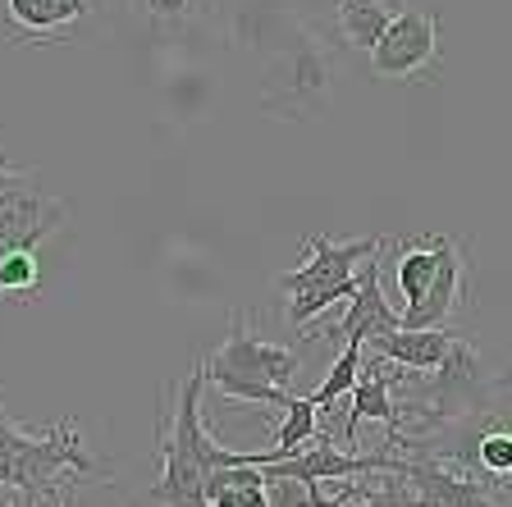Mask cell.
Instances as JSON below:
<instances>
[{"label":"cell","mask_w":512,"mask_h":507,"mask_svg":"<svg viewBox=\"0 0 512 507\" xmlns=\"http://www.w3.org/2000/svg\"><path fill=\"white\" fill-rule=\"evenodd\" d=\"M106 476V462H96L92 453L83 448L78 439V425L74 421H60L51 430H32L28 444L19 453H0V485L19 494L23 503H37V498H51L60 503V480L69 476Z\"/></svg>","instance_id":"cell-4"},{"label":"cell","mask_w":512,"mask_h":507,"mask_svg":"<svg viewBox=\"0 0 512 507\" xmlns=\"http://www.w3.org/2000/svg\"><path fill=\"white\" fill-rule=\"evenodd\" d=\"M142 19L160 23V28H179V23H192L206 10V0H138Z\"/></svg>","instance_id":"cell-19"},{"label":"cell","mask_w":512,"mask_h":507,"mask_svg":"<svg viewBox=\"0 0 512 507\" xmlns=\"http://www.w3.org/2000/svg\"><path fill=\"white\" fill-rule=\"evenodd\" d=\"M64 220H69V206L46 197L37 174H28L10 192H0V256L37 252L51 233L64 229Z\"/></svg>","instance_id":"cell-7"},{"label":"cell","mask_w":512,"mask_h":507,"mask_svg":"<svg viewBox=\"0 0 512 507\" xmlns=\"http://www.w3.org/2000/svg\"><path fill=\"white\" fill-rule=\"evenodd\" d=\"M32 169H10V160H5V147H0V192H10L14 183H23Z\"/></svg>","instance_id":"cell-21"},{"label":"cell","mask_w":512,"mask_h":507,"mask_svg":"<svg viewBox=\"0 0 512 507\" xmlns=\"http://www.w3.org/2000/svg\"><path fill=\"white\" fill-rule=\"evenodd\" d=\"M508 384H512V380H508Z\"/></svg>","instance_id":"cell-24"},{"label":"cell","mask_w":512,"mask_h":507,"mask_svg":"<svg viewBox=\"0 0 512 507\" xmlns=\"http://www.w3.org/2000/svg\"><path fill=\"white\" fill-rule=\"evenodd\" d=\"M206 503L211 507H270L266 471L261 466H215L206 476Z\"/></svg>","instance_id":"cell-14"},{"label":"cell","mask_w":512,"mask_h":507,"mask_svg":"<svg viewBox=\"0 0 512 507\" xmlns=\"http://www.w3.org/2000/svg\"><path fill=\"white\" fill-rule=\"evenodd\" d=\"M316 421H320V412L311 407V398H298V393H293L279 430L270 434L275 444L261 448V453H238V462L243 466H270V462H284V457L302 453V448H311V439H316Z\"/></svg>","instance_id":"cell-13"},{"label":"cell","mask_w":512,"mask_h":507,"mask_svg":"<svg viewBox=\"0 0 512 507\" xmlns=\"http://www.w3.org/2000/svg\"><path fill=\"white\" fill-rule=\"evenodd\" d=\"M448 343H453L448 329H394V334L375 338L371 348H375V357L394 361V366L412 370V375H430L444 361Z\"/></svg>","instance_id":"cell-12"},{"label":"cell","mask_w":512,"mask_h":507,"mask_svg":"<svg viewBox=\"0 0 512 507\" xmlns=\"http://www.w3.org/2000/svg\"><path fill=\"white\" fill-rule=\"evenodd\" d=\"M384 247V238H352V243H334V238H316L311 233L302 243L307 261L298 270L279 275V293H288V325L307 329L320 311H330L339 297H352L357 288V265L366 256H375Z\"/></svg>","instance_id":"cell-3"},{"label":"cell","mask_w":512,"mask_h":507,"mask_svg":"<svg viewBox=\"0 0 512 507\" xmlns=\"http://www.w3.org/2000/svg\"><path fill=\"white\" fill-rule=\"evenodd\" d=\"M444 51H439V14L435 10H398L371 51L375 78H430L435 83Z\"/></svg>","instance_id":"cell-6"},{"label":"cell","mask_w":512,"mask_h":507,"mask_svg":"<svg viewBox=\"0 0 512 507\" xmlns=\"http://www.w3.org/2000/svg\"><path fill=\"white\" fill-rule=\"evenodd\" d=\"M480 361H476V348L467 338H453L435 370H430V393H426V407L439 425L453 421L462 412H476V393H480Z\"/></svg>","instance_id":"cell-10"},{"label":"cell","mask_w":512,"mask_h":507,"mask_svg":"<svg viewBox=\"0 0 512 507\" xmlns=\"http://www.w3.org/2000/svg\"><path fill=\"white\" fill-rule=\"evenodd\" d=\"M10 507H19V503H10ZM55 507H74V494L64 489V494H60V503H55Z\"/></svg>","instance_id":"cell-22"},{"label":"cell","mask_w":512,"mask_h":507,"mask_svg":"<svg viewBox=\"0 0 512 507\" xmlns=\"http://www.w3.org/2000/svg\"><path fill=\"white\" fill-rule=\"evenodd\" d=\"M380 5H389V0H380Z\"/></svg>","instance_id":"cell-23"},{"label":"cell","mask_w":512,"mask_h":507,"mask_svg":"<svg viewBox=\"0 0 512 507\" xmlns=\"http://www.w3.org/2000/svg\"><path fill=\"white\" fill-rule=\"evenodd\" d=\"M357 375H362V348H357V343H343V352L334 357L330 375H325V380H320V389L311 393V407H316V412H334V407H339V398H348V393H352Z\"/></svg>","instance_id":"cell-16"},{"label":"cell","mask_w":512,"mask_h":507,"mask_svg":"<svg viewBox=\"0 0 512 507\" xmlns=\"http://www.w3.org/2000/svg\"><path fill=\"white\" fill-rule=\"evenodd\" d=\"M403 325L394 311V302L384 297L380 288V256H366L362 270H357V288H352L348 297V316L339 320L334 329H316V334H302V338H320L330 334V343H357V348H366V343H375V338L394 334V329Z\"/></svg>","instance_id":"cell-8"},{"label":"cell","mask_w":512,"mask_h":507,"mask_svg":"<svg viewBox=\"0 0 512 507\" xmlns=\"http://www.w3.org/2000/svg\"><path fill=\"white\" fill-rule=\"evenodd\" d=\"M389 19H394V10L380 5V0H339V32L343 42L357 46V51H375Z\"/></svg>","instance_id":"cell-15"},{"label":"cell","mask_w":512,"mask_h":507,"mask_svg":"<svg viewBox=\"0 0 512 507\" xmlns=\"http://www.w3.org/2000/svg\"><path fill=\"white\" fill-rule=\"evenodd\" d=\"M202 384H206V366L197 361L188 370V380L179 384L174 421L165 425V416H160V480L147 494L160 507H211L206 503V476H211L215 466H243L238 453L220 448L206 434L202 412H197Z\"/></svg>","instance_id":"cell-1"},{"label":"cell","mask_w":512,"mask_h":507,"mask_svg":"<svg viewBox=\"0 0 512 507\" xmlns=\"http://www.w3.org/2000/svg\"><path fill=\"white\" fill-rule=\"evenodd\" d=\"M398 476H407L421 507H499L494 503V485H485V480L462 471V466L439 462V457H426V453L403 457Z\"/></svg>","instance_id":"cell-9"},{"label":"cell","mask_w":512,"mask_h":507,"mask_svg":"<svg viewBox=\"0 0 512 507\" xmlns=\"http://www.w3.org/2000/svg\"><path fill=\"white\" fill-rule=\"evenodd\" d=\"M343 498H348V507H421L416 489L398 471H384L380 485H352V480H343Z\"/></svg>","instance_id":"cell-17"},{"label":"cell","mask_w":512,"mask_h":507,"mask_svg":"<svg viewBox=\"0 0 512 507\" xmlns=\"http://www.w3.org/2000/svg\"><path fill=\"white\" fill-rule=\"evenodd\" d=\"M302 489H307V507H348V498H330V494H325V489H320V480H307V485H302Z\"/></svg>","instance_id":"cell-20"},{"label":"cell","mask_w":512,"mask_h":507,"mask_svg":"<svg viewBox=\"0 0 512 507\" xmlns=\"http://www.w3.org/2000/svg\"><path fill=\"white\" fill-rule=\"evenodd\" d=\"M334 96V64L316 46L284 51L266 69L261 83V110L279 119H316Z\"/></svg>","instance_id":"cell-5"},{"label":"cell","mask_w":512,"mask_h":507,"mask_svg":"<svg viewBox=\"0 0 512 507\" xmlns=\"http://www.w3.org/2000/svg\"><path fill=\"white\" fill-rule=\"evenodd\" d=\"M92 0H10L14 42H55V32L87 19Z\"/></svg>","instance_id":"cell-11"},{"label":"cell","mask_w":512,"mask_h":507,"mask_svg":"<svg viewBox=\"0 0 512 507\" xmlns=\"http://www.w3.org/2000/svg\"><path fill=\"white\" fill-rule=\"evenodd\" d=\"M37 288H42V275H37V256H32V252L0 256V297H32Z\"/></svg>","instance_id":"cell-18"},{"label":"cell","mask_w":512,"mask_h":507,"mask_svg":"<svg viewBox=\"0 0 512 507\" xmlns=\"http://www.w3.org/2000/svg\"><path fill=\"white\" fill-rule=\"evenodd\" d=\"M206 366V384L220 389V398H234V402H261V407H279L288 412V384L298 380V352L293 348H279V343H266L256 338L243 320H234L229 338L220 348L202 361Z\"/></svg>","instance_id":"cell-2"}]
</instances>
